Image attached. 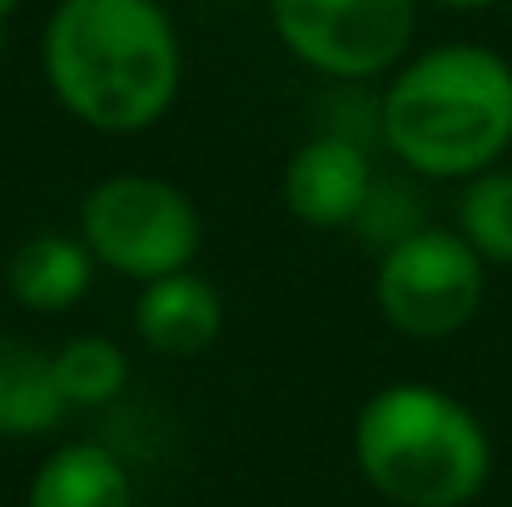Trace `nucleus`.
Segmentation results:
<instances>
[{
	"instance_id": "1",
	"label": "nucleus",
	"mask_w": 512,
	"mask_h": 507,
	"mask_svg": "<svg viewBox=\"0 0 512 507\" xmlns=\"http://www.w3.org/2000/svg\"><path fill=\"white\" fill-rule=\"evenodd\" d=\"M45 85L100 135H145L170 115L184 50L160 0H55L40 35Z\"/></svg>"
},
{
	"instance_id": "2",
	"label": "nucleus",
	"mask_w": 512,
	"mask_h": 507,
	"mask_svg": "<svg viewBox=\"0 0 512 507\" xmlns=\"http://www.w3.org/2000/svg\"><path fill=\"white\" fill-rule=\"evenodd\" d=\"M388 155L423 179H473L512 150V65L488 45L403 60L378 95Z\"/></svg>"
},
{
	"instance_id": "3",
	"label": "nucleus",
	"mask_w": 512,
	"mask_h": 507,
	"mask_svg": "<svg viewBox=\"0 0 512 507\" xmlns=\"http://www.w3.org/2000/svg\"><path fill=\"white\" fill-rule=\"evenodd\" d=\"M353 463L393 507H468L493 478V443L448 388L388 383L353 418Z\"/></svg>"
},
{
	"instance_id": "4",
	"label": "nucleus",
	"mask_w": 512,
	"mask_h": 507,
	"mask_svg": "<svg viewBox=\"0 0 512 507\" xmlns=\"http://www.w3.org/2000/svg\"><path fill=\"white\" fill-rule=\"evenodd\" d=\"M80 239L100 269L150 284L194 269L204 219L199 204L160 174H110L80 204Z\"/></svg>"
},
{
	"instance_id": "5",
	"label": "nucleus",
	"mask_w": 512,
	"mask_h": 507,
	"mask_svg": "<svg viewBox=\"0 0 512 507\" xmlns=\"http://www.w3.org/2000/svg\"><path fill=\"white\" fill-rule=\"evenodd\" d=\"M488 274L483 254L438 224H418L393 239L373 274V299L388 329L408 338H453L483 309Z\"/></svg>"
},
{
	"instance_id": "6",
	"label": "nucleus",
	"mask_w": 512,
	"mask_h": 507,
	"mask_svg": "<svg viewBox=\"0 0 512 507\" xmlns=\"http://www.w3.org/2000/svg\"><path fill=\"white\" fill-rule=\"evenodd\" d=\"M269 25L299 65L329 80H378L403 65L418 0H269Z\"/></svg>"
},
{
	"instance_id": "7",
	"label": "nucleus",
	"mask_w": 512,
	"mask_h": 507,
	"mask_svg": "<svg viewBox=\"0 0 512 507\" xmlns=\"http://www.w3.org/2000/svg\"><path fill=\"white\" fill-rule=\"evenodd\" d=\"M373 189H378V179H373L368 150L353 135H339V130H324V135L304 140L284 165V209L309 229L358 224Z\"/></svg>"
},
{
	"instance_id": "8",
	"label": "nucleus",
	"mask_w": 512,
	"mask_h": 507,
	"mask_svg": "<svg viewBox=\"0 0 512 507\" xmlns=\"http://www.w3.org/2000/svg\"><path fill=\"white\" fill-rule=\"evenodd\" d=\"M219 329H224V299L204 274L179 269V274L140 284L135 334L145 338V348L165 358H194L219 338Z\"/></svg>"
},
{
	"instance_id": "9",
	"label": "nucleus",
	"mask_w": 512,
	"mask_h": 507,
	"mask_svg": "<svg viewBox=\"0 0 512 507\" xmlns=\"http://www.w3.org/2000/svg\"><path fill=\"white\" fill-rule=\"evenodd\" d=\"M95 259L85 249L80 234H35L25 239L10 264H5V284H10V299L30 314H65L75 309L90 284H95Z\"/></svg>"
},
{
	"instance_id": "10",
	"label": "nucleus",
	"mask_w": 512,
	"mask_h": 507,
	"mask_svg": "<svg viewBox=\"0 0 512 507\" xmlns=\"http://www.w3.org/2000/svg\"><path fill=\"white\" fill-rule=\"evenodd\" d=\"M25 507H135V483L105 443H60L30 473Z\"/></svg>"
},
{
	"instance_id": "11",
	"label": "nucleus",
	"mask_w": 512,
	"mask_h": 507,
	"mask_svg": "<svg viewBox=\"0 0 512 507\" xmlns=\"http://www.w3.org/2000/svg\"><path fill=\"white\" fill-rule=\"evenodd\" d=\"M70 413L45 348L0 334V438H40Z\"/></svg>"
},
{
	"instance_id": "12",
	"label": "nucleus",
	"mask_w": 512,
	"mask_h": 507,
	"mask_svg": "<svg viewBox=\"0 0 512 507\" xmlns=\"http://www.w3.org/2000/svg\"><path fill=\"white\" fill-rule=\"evenodd\" d=\"M55 383L70 408H105L125 393L130 383V358L110 334H75L65 338L55 353Z\"/></svg>"
},
{
	"instance_id": "13",
	"label": "nucleus",
	"mask_w": 512,
	"mask_h": 507,
	"mask_svg": "<svg viewBox=\"0 0 512 507\" xmlns=\"http://www.w3.org/2000/svg\"><path fill=\"white\" fill-rule=\"evenodd\" d=\"M458 234L483 254V264H508L512 269V169L493 165L463 184Z\"/></svg>"
},
{
	"instance_id": "14",
	"label": "nucleus",
	"mask_w": 512,
	"mask_h": 507,
	"mask_svg": "<svg viewBox=\"0 0 512 507\" xmlns=\"http://www.w3.org/2000/svg\"><path fill=\"white\" fill-rule=\"evenodd\" d=\"M443 10H488V5H503V0H433Z\"/></svg>"
},
{
	"instance_id": "15",
	"label": "nucleus",
	"mask_w": 512,
	"mask_h": 507,
	"mask_svg": "<svg viewBox=\"0 0 512 507\" xmlns=\"http://www.w3.org/2000/svg\"><path fill=\"white\" fill-rule=\"evenodd\" d=\"M15 10H20V0H0V25H5V20H10Z\"/></svg>"
}]
</instances>
